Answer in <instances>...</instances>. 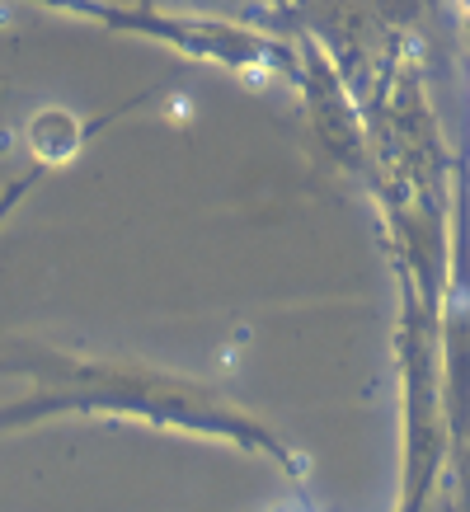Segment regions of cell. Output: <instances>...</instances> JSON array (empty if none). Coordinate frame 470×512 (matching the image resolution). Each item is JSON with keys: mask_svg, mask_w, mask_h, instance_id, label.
<instances>
[{"mask_svg": "<svg viewBox=\"0 0 470 512\" xmlns=\"http://www.w3.org/2000/svg\"><path fill=\"white\" fill-rule=\"evenodd\" d=\"M466 10H470V0H466Z\"/></svg>", "mask_w": 470, "mask_h": 512, "instance_id": "obj_2", "label": "cell"}, {"mask_svg": "<svg viewBox=\"0 0 470 512\" xmlns=\"http://www.w3.org/2000/svg\"><path fill=\"white\" fill-rule=\"evenodd\" d=\"M80 127L66 109H43L29 123V146L38 151V160H71L76 156Z\"/></svg>", "mask_w": 470, "mask_h": 512, "instance_id": "obj_1", "label": "cell"}]
</instances>
